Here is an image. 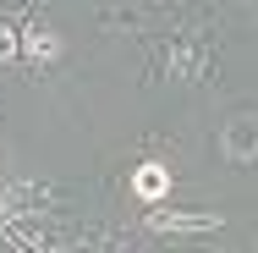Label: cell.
Instances as JSON below:
<instances>
[{"instance_id": "6da1fadb", "label": "cell", "mask_w": 258, "mask_h": 253, "mask_svg": "<svg viewBox=\"0 0 258 253\" xmlns=\"http://www.w3.org/2000/svg\"><path fill=\"white\" fill-rule=\"evenodd\" d=\"M159 72L176 77V83H204L209 72H214V44H209L204 33L181 28V33L165 39V50H159Z\"/></svg>"}, {"instance_id": "7a4b0ae2", "label": "cell", "mask_w": 258, "mask_h": 253, "mask_svg": "<svg viewBox=\"0 0 258 253\" xmlns=\"http://www.w3.org/2000/svg\"><path fill=\"white\" fill-rule=\"evenodd\" d=\"M17 44H22V66H33V72H50V66H60V55H66V39H60V28H55L50 17L17 22Z\"/></svg>"}, {"instance_id": "3957f363", "label": "cell", "mask_w": 258, "mask_h": 253, "mask_svg": "<svg viewBox=\"0 0 258 253\" xmlns=\"http://www.w3.org/2000/svg\"><path fill=\"white\" fill-rule=\"evenodd\" d=\"M214 149L225 165H258V110H236L220 121L214 132Z\"/></svg>"}, {"instance_id": "277c9868", "label": "cell", "mask_w": 258, "mask_h": 253, "mask_svg": "<svg viewBox=\"0 0 258 253\" xmlns=\"http://www.w3.org/2000/svg\"><path fill=\"white\" fill-rule=\"evenodd\" d=\"M143 226H149L154 237H204V231H220L225 220L209 215V209H170V204H159V209L143 215Z\"/></svg>"}, {"instance_id": "5b68a950", "label": "cell", "mask_w": 258, "mask_h": 253, "mask_svg": "<svg viewBox=\"0 0 258 253\" xmlns=\"http://www.w3.org/2000/svg\"><path fill=\"white\" fill-rule=\"evenodd\" d=\"M170 193H176V171H170L165 160H138V165H132V198L138 204L159 209Z\"/></svg>"}, {"instance_id": "8992f818", "label": "cell", "mask_w": 258, "mask_h": 253, "mask_svg": "<svg viewBox=\"0 0 258 253\" xmlns=\"http://www.w3.org/2000/svg\"><path fill=\"white\" fill-rule=\"evenodd\" d=\"M0 66H22V44H17V22H0Z\"/></svg>"}]
</instances>
